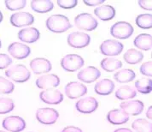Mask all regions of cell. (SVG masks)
Wrapping results in <instances>:
<instances>
[{
  "label": "cell",
  "mask_w": 152,
  "mask_h": 132,
  "mask_svg": "<svg viewBox=\"0 0 152 132\" xmlns=\"http://www.w3.org/2000/svg\"><path fill=\"white\" fill-rule=\"evenodd\" d=\"M60 84V78L55 74L44 75L36 80V86L41 89L54 88Z\"/></svg>",
  "instance_id": "2e32d148"
},
{
  "label": "cell",
  "mask_w": 152,
  "mask_h": 132,
  "mask_svg": "<svg viewBox=\"0 0 152 132\" xmlns=\"http://www.w3.org/2000/svg\"><path fill=\"white\" fill-rule=\"evenodd\" d=\"M151 58H152V52H151Z\"/></svg>",
  "instance_id": "bcb514c9"
},
{
  "label": "cell",
  "mask_w": 152,
  "mask_h": 132,
  "mask_svg": "<svg viewBox=\"0 0 152 132\" xmlns=\"http://www.w3.org/2000/svg\"><path fill=\"white\" fill-rule=\"evenodd\" d=\"M2 126L8 131L21 132L26 128V123L19 116H10L3 120Z\"/></svg>",
  "instance_id": "9c48e42d"
},
{
  "label": "cell",
  "mask_w": 152,
  "mask_h": 132,
  "mask_svg": "<svg viewBox=\"0 0 152 132\" xmlns=\"http://www.w3.org/2000/svg\"><path fill=\"white\" fill-rule=\"evenodd\" d=\"M102 69L107 72H113L119 70L122 66V63L119 59L114 58H104L101 63H100Z\"/></svg>",
  "instance_id": "4316f807"
},
{
  "label": "cell",
  "mask_w": 152,
  "mask_h": 132,
  "mask_svg": "<svg viewBox=\"0 0 152 132\" xmlns=\"http://www.w3.org/2000/svg\"><path fill=\"white\" fill-rule=\"evenodd\" d=\"M15 104L10 98H0V114H6L13 111Z\"/></svg>",
  "instance_id": "1f68e13d"
},
{
  "label": "cell",
  "mask_w": 152,
  "mask_h": 132,
  "mask_svg": "<svg viewBox=\"0 0 152 132\" xmlns=\"http://www.w3.org/2000/svg\"><path fill=\"white\" fill-rule=\"evenodd\" d=\"M56 3L59 7L65 9V10L73 9V8L76 7V5L78 4L77 0H58Z\"/></svg>",
  "instance_id": "e575fe53"
},
{
  "label": "cell",
  "mask_w": 152,
  "mask_h": 132,
  "mask_svg": "<svg viewBox=\"0 0 152 132\" xmlns=\"http://www.w3.org/2000/svg\"><path fill=\"white\" fill-rule=\"evenodd\" d=\"M3 18H4L3 14H2V12L0 11V22H2V21H3Z\"/></svg>",
  "instance_id": "7bdbcfd3"
},
{
  "label": "cell",
  "mask_w": 152,
  "mask_h": 132,
  "mask_svg": "<svg viewBox=\"0 0 152 132\" xmlns=\"http://www.w3.org/2000/svg\"><path fill=\"white\" fill-rule=\"evenodd\" d=\"M140 72L144 76L152 77V61L144 63L140 67Z\"/></svg>",
  "instance_id": "d590c367"
},
{
  "label": "cell",
  "mask_w": 152,
  "mask_h": 132,
  "mask_svg": "<svg viewBox=\"0 0 152 132\" xmlns=\"http://www.w3.org/2000/svg\"><path fill=\"white\" fill-rule=\"evenodd\" d=\"M135 22L138 28L142 29L152 28V15L141 14L136 17Z\"/></svg>",
  "instance_id": "4dcf8cb0"
},
{
  "label": "cell",
  "mask_w": 152,
  "mask_h": 132,
  "mask_svg": "<svg viewBox=\"0 0 152 132\" xmlns=\"http://www.w3.org/2000/svg\"><path fill=\"white\" fill-rule=\"evenodd\" d=\"M84 63L83 58L77 54H68L61 59L62 68L69 72H75L80 69Z\"/></svg>",
  "instance_id": "277c9868"
},
{
  "label": "cell",
  "mask_w": 152,
  "mask_h": 132,
  "mask_svg": "<svg viewBox=\"0 0 152 132\" xmlns=\"http://www.w3.org/2000/svg\"><path fill=\"white\" fill-rule=\"evenodd\" d=\"M10 21L15 27L21 28L32 25L34 22V17L33 15L28 12H17L10 16Z\"/></svg>",
  "instance_id": "5bb4252c"
},
{
  "label": "cell",
  "mask_w": 152,
  "mask_h": 132,
  "mask_svg": "<svg viewBox=\"0 0 152 132\" xmlns=\"http://www.w3.org/2000/svg\"><path fill=\"white\" fill-rule=\"evenodd\" d=\"M98 107L97 100L93 97H86L77 101L75 108L77 111L81 113L88 114L96 111Z\"/></svg>",
  "instance_id": "8fae6325"
},
{
  "label": "cell",
  "mask_w": 152,
  "mask_h": 132,
  "mask_svg": "<svg viewBox=\"0 0 152 132\" xmlns=\"http://www.w3.org/2000/svg\"><path fill=\"white\" fill-rule=\"evenodd\" d=\"M61 132H83L80 128L75 126H68L65 127Z\"/></svg>",
  "instance_id": "ab89813d"
},
{
  "label": "cell",
  "mask_w": 152,
  "mask_h": 132,
  "mask_svg": "<svg viewBox=\"0 0 152 132\" xmlns=\"http://www.w3.org/2000/svg\"><path fill=\"white\" fill-rule=\"evenodd\" d=\"M114 132H132V130L128 129V128H120V129L115 130Z\"/></svg>",
  "instance_id": "b9f144b4"
},
{
  "label": "cell",
  "mask_w": 152,
  "mask_h": 132,
  "mask_svg": "<svg viewBox=\"0 0 152 132\" xmlns=\"http://www.w3.org/2000/svg\"><path fill=\"white\" fill-rule=\"evenodd\" d=\"M100 76H101V72L98 69L94 66H88L80 70L78 73L77 77L80 82H83L86 83H91L97 80Z\"/></svg>",
  "instance_id": "9a60e30c"
},
{
  "label": "cell",
  "mask_w": 152,
  "mask_h": 132,
  "mask_svg": "<svg viewBox=\"0 0 152 132\" xmlns=\"http://www.w3.org/2000/svg\"><path fill=\"white\" fill-rule=\"evenodd\" d=\"M0 132H6V131H0Z\"/></svg>",
  "instance_id": "f6af8a7d"
},
{
  "label": "cell",
  "mask_w": 152,
  "mask_h": 132,
  "mask_svg": "<svg viewBox=\"0 0 152 132\" xmlns=\"http://www.w3.org/2000/svg\"><path fill=\"white\" fill-rule=\"evenodd\" d=\"M15 89V85L12 82L4 77H0V94H7L12 93Z\"/></svg>",
  "instance_id": "d6a6232c"
},
{
  "label": "cell",
  "mask_w": 152,
  "mask_h": 132,
  "mask_svg": "<svg viewBox=\"0 0 152 132\" xmlns=\"http://www.w3.org/2000/svg\"><path fill=\"white\" fill-rule=\"evenodd\" d=\"M54 7L53 2L50 0H34L31 2L32 10L37 12L45 14L50 11Z\"/></svg>",
  "instance_id": "603a6c76"
},
{
  "label": "cell",
  "mask_w": 152,
  "mask_h": 132,
  "mask_svg": "<svg viewBox=\"0 0 152 132\" xmlns=\"http://www.w3.org/2000/svg\"><path fill=\"white\" fill-rule=\"evenodd\" d=\"M115 9L111 5H102L94 10V14L100 20L108 21L112 20L115 16Z\"/></svg>",
  "instance_id": "44dd1931"
},
{
  "label": "cell",
  "mask_w": 152,
  "mask_h": 132,
  "mask_svg": "<svg viewBox=\"0 0 152 132\" xmlns=\"http://www.w3.org/2000/svg\"><path fill=\"white\" fill-rule=\"evenodd\" d=\"M30 67L35 74L39 75L43 73H47L52 69L51 63L48 59L44 58H37L30 62Z\"/></svg>",
  "instance_id": "ac0fdd59"
},
{
  "label": "cell",
  "mask_w": 152,
  "mask_h": 132,
  "mask_svg": "<svg viewBox=\"0 0 152 132\" xmlns=\"http://www.w3.org/2000/svg\"><path fill=\"white\" fill-rule=\"evenodd\" d=\"M124 61L128 64H137L144 58V54L137 49L132 48L127 50L123 56Z\"/></svg>",
  "instance_id": "d4e9b609"
},
{
  "label": "cell",
  "mask_w": 152,
  "mask_h": 132,
  "mask_svg": "<svg viewBox=\"0 0 152 132\" xmlns=\"http://www.w3.org/2000/svg\"><path fill=\"white\" fill-rule=\"evenodd\" d=\"M132 129L136 132H152V123L144 118H138L132 124Z\"/></svg>",
  "instance_id": "f1b7e54d"
},
{
  "label": "cell",
  "mask_w": 152,
  "mask_h": 132,
  "mask_svg": "<svg viewBox=\"0 0 152 132\" xmlns=\"http://www.w3.org/2000/svg\"><path fill=\"white\" fill-rule=\"evenodd\" d=\"M12 63V59L10 56L4 53H0V70H4Z\"/></svg>",
  "instance_id": "8d00e7d4"
},
{
  "label": "cell",
  "mask_w": 152,
  "mask_h": 132,
  "mask_svg": "<svg viewBox=\"0 0 152 132\" xmlns=\"http://www.w3.org/2000/svg\"><path fill=\"white\" fill-rule=\"evenodd\" d=\"M40 37L39 31L35 28H22L18 32L19 40L26 43H34Z\"/></svg>",
  "instance_id": "d6986e66"
},
{
  "label": "cell",
  "mask_w": 152,
  "mask_h": 132,
  "mask_svg": "<svg viewBox=\"0 0 152 132\" xmlns=\"http://www.w3.org/2000/svg\"><path fill=\"white\" fill-rule=\"evenodd\" d=\"M133 44L140 50L149 51L152 48V36L148 34H141L134 39Z\"/></svg>",
  "instance_id": "cb8c5ba5"
},
{
  "label": "cell",
  "mask_w": 152,
  "mask_h": 132,
  "mask_svg": "<svg viewBox=\"0 0 152 132\" xmlns=\"http://www.w3.org/2000/svg\"><path fill=\"white\" fill-rule=\"evenodd\" d=\"M39 98L43 102L49 105H58L63 100L62 94L56 88L43 90L39 94Z\"/></svg>",
  "instance_id": "30bf717a"
},
{
  "label": "cell",
  "mask_w": 152,
  "mask_h": 132,
  "mask_svg": "<svg viewBox=\"0 0 152 132\" xmlns=\"http://www.w3.org/2000/svg\"><path fill=\"white\" fill-rule=\"evenodd\" d=\"M1 46H2V43H1V41H0V48H1Z\"/></svg>",
  "instance_id": "ee69618b"
},
{
  "label": "cell",
  "mask_w": 152,
  "mask_h": 132,
  "mask_svg": "<svg viewBox=\"0 0 152 132\" xmlns=\"http://www.w3.org/2000/svg\"><path fill=\"white\" fill-rule=\"evenodd\" d=\"M121 109L123 111H125L128 116H137L139 115L145 107V105L142 101L140 100H129V101H126L122 102L121 104Z\"/></svg>",
  "instance_id": "e0dca14e"
},
{
  "label": "cell",
  "mask_w": 152,
  "mask_h": 132,
  "mask_svg": "<svg viewBox=\"0 0 152 132\" xmlns=\"http://www.w3.org/2000/svg\"><path fill=\"white\" fill-rule=\"evenodd\" d=\"M136 95H137L136 90L130 86H126V85L123 86V87H121L115 92V97L117 98L118 100H126L132 99Z\"/></svg>",
  "instance_id": "83f0119b"
},
{
  "label": "cell",
  "mask_w": 152,
  "mask_h": 132,
  "mask_svg": "<svg viewBox=\"0 0 152 132\" xmlns=\"http://www.w3.org/2000/svg\"><path fill=\"white\" fill-rule=\"evenodd\" d=\"M136 77L135 72L130 69H123L114 75V79L119 83H127L132 82Z\"/></svg>",
  "instance_id": "484cf974"
},
{
  "label": "cell",
  "mask_w": 152,
  "mask_h": 132,
  "mask_svg": "<svg viewBox=\"0 0 152 132\" xmlns=\"http://www.w3.org/2000/svg\"><path fill=\"white\" fill-rule=\"evenodd\" d=\"M46 28L50 31L60 34L66 32L69 28H72V25L69 21V18L63 15H52L46 20Z\"/></svg>",
  "instance_id": "6da1fadb"
},
{
  "label": "cell",
  "mask_w": 152,
  "mask_h": 132,
  "mask_svg": "<svg viewBox=\"0 0 152 132\" xmlns=\"http://www.w3.org/2000/svg\"><path fill=\"white\" fill-rule=\"evenodd\" d=\"M8 52L10 55L16 59H24L30 55L31 49L25 44H22L20 42H14L9 46Z\"/></svg>",
  "instance_id": "4fadbf2b"
},
{
  "label": "cell",
  "mask_w": 152,
  "mask_h": 132,
  "mask_svg": "<svg viewBox=\"0 0 152 132\" xmlns=\"http://www.w3.org/2000/svg\"><path fill=\"white\" fill-rule=\"evenodd\" d=\"M87 92L86 87L81 83L70 82L65 87V94L69 99H77L85 95Z\"/></svg>",
  "instance_id": "7c38bea8"
},
{
  "label": "cell",
  "mask_w": 152,
  "mask_h": 132,
  "mask_svg": "<svg viewBox=\"0 0 152 132\" xmlns=\"http://www.w3.org/2000/svg\"><path fill=\"white\" fill-rule=\"evenodd\" d=\"M146 117L149 118V119L152 120V105L151 106H150V107L148 108L147 111H146Z\"/></svg>",
  "instance_id": "60d3db41"
},
{
  "label": "cell",
  "mask_w": 152,
  "mask_h": 132,
  "mask_svg": "<svg viewBox=\"0 0 152 132\" xmlns=\"http://www.w3.org/2000/svg\"><path fill=\"white\" fill-rule=\"evenodd\" d=\"M138 5L145 10H152V0H139Z\"/></svg>",
  "instance_id": "74e56055"
},
{
  "label": "cell",
  "mask_w": 152,
  "mask_h": 132,
  "mask_svg": "<svg viewBox=\"0 0 152 132\" xmlns=\"http://www.w3.org/2000/svg\"><path fill=\"white\" fill-rule=\"evenodd\" d=\"M115 89V83L110 79H103L94 86V90L99 95H109Z\"/></svg>",
  "instance_id": "7402d4cb"
},
{
  "label": "cell",
  "mask_w": 152,
  "mask_h": 132,
  "mask_svg": "<svg viewBox=\"0 0 152 132\" xmlns=\"http://www.w3.org/2000/svg\"><path fill=\"white\" fill-rule=\"evenodd\" d=\"M68 44L73 48H85L91 42L90 35L81 32H74L69 35L67 38Z\"/></svg>",
  "instance_id": "52a82bcc"
},
{
  "label": "cell",
  "mask_w": 152,
  "mask_h": 132,
  "mask_svg": "<svg viewBox=\"0 0 152 132\" xmlns=\"http://www.w3.org/2000/svg\"><path fill=\"white\" fill-rule=\"evenodd\" d=\"M5 6L10 10H19L26 6L27 1L25 0H7L4 2Z\"/></svg>",
  "instance_id": "836d02e7"
},
{
  "label": "cell",
  "mask_w": 152,
  "mask_h": 132,
  "mask_svg": "<svg viewBox=\"0 0 152 132\" xmlns=\"http://www.w3.org/2000/svg\"><path fill=\"white\" fill-rule=\"evenodd\" d=\"M123 44L114 40H106L100 45V52L105 56L120 55L123 51Z\"/></svg>",
  "instance_id": "ba28073f"
},
{
  "label": "cell",
  "mask_w": 152,
  "mask_h": 132,
  "mask_svg": "<svg viewBox=\"0 0 152 132\" xmlns=\"http://www.w3.org/2000/svg\"><path fill=\"white\" fill-rule=\"evenodd\" d=\"M133 27L126 21H118L110 28L111 35L120 40H125L131 37L133 34Z\"/></svg>",
  "instance_id": "3957f363"
},
{
  "label": "cell",
  "mask_w": 152,
  "mask_h": 132,
  "mask_svg": "<svg viewBox=\"0 0 152 132\" xmlns=\"http://www.w3.org/2000/svg\"><path fill=\"white\" fill-rule=\"evenodd\" d=\"M5 76L15 83H21L28 81L31 77V73L25 65L16 64L5 70Z\"/></svg>",
  "instance_id": "7a4b0ae2"
},
{
  "label": "cell",
  "mask_w": 152,
  "mask_h": 132,
  "mask_svg": "<svg viewBox=\"0 0 152 132\" xmlns=\"http://www.w3.org/2000/svg\"><path fill=\"white\" fill-rule=\"evenodd\" d=\"M104 0H84V4H86L87 6L90 7H94V6H97L99 4H104Z\"/></svg>",
  "instance_id": "f35d334b"
},
{
  "label": "cell",
  "mask_w": 152,
  "mask_h": 132,
  "mask_svg": "<svg viewBox=\"0 0 152 132\" xmlns=\"http://www.w3.org/2000/svg\"><path fill=\"white\" fill-rule=\"evenodd\" d=\"M135 88L141 94H150L152 92V80L150 78H141L135 83Z\"/></svg>",
  "instance_id": "f546056e"
},
{
  "label": "cell",
  "mask_w": 152,
  "mask_h": 132,
  "mask_svg": "<svg viewBox=\"0 0 152 132\" xmlns=\"http://www.w3.org/2000/svg\"><path fill=\"white\" fill-rule=\"evenodd\" d=\"M76 27L86 31H92L97 28V21L89 13H81L75 18Z\"/></svg>",
  "instance_id": "8992f818"
},
{
  "label": "cell",
  "mask_w": 152,
  "mask_h": 132,
  "mask_svg": "<svg viewBox=\"0 0 152 132\" xmlns=\"http://www.w3.org/2000/svg\"><path fill=\"white\" fill-rule=\"evenodd\" d=\"M107 120L114 125H123L129 120V116L121 109H113L108 112Z\"/></svg>",
  "instance_id": "ffe728a7"
},
{
  "label": "cell",
  "mask_w": 152,
  "mask_h": 132,
  "mask_svg": "<svg viewBox=\"0 0 152 132\" xmlns=\"http://www.w3.org/2000/svg\"><path fill=\"white\" fill-rule=\"evenodd\" d=\"M59 118L58 111L53 108H39L36 111V118L42 125H54Z\"/></svg>",
  "instance_id": "5b68a950"
}]
</instances>
